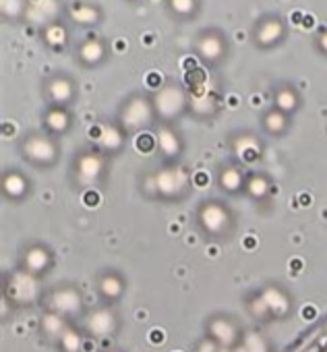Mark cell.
<instances>
[{
  "label": "cell",
  "mask_w": 327,
  "mask_h": 352,
  "mask_svg": "<svg viewBox=\"0 0 327 352\" xmlns=\"http://www.w3.org/2000/svg\"><path fill=\"white\" fill-rule=\"evenodd\" d=\"M230 38L220 25H207L195 32L191 50L205 69L222 67L230 56Z\"/></svg>",
  "instance_id": "cell-1"
},
{
  "label": "cell",
  "mask_w": 327,
  "mask_h": 352,
  "mask_svg": "<svg viewBox=\"0 0 327 352\" xmlns=\"http://www.w3.org/2000/svg\"><path fill=\"white\" fill-rule=\"evenodd\" d=\"M151 104H153L155 116L166 124H170L179 116H183V112L189 108V87L174 79L164 81L155 87L151 96Z\"/></svg>",
  "instance_id": "cell-2"
},
{
  "label": "cell",
  "mask_w": 327,
  "mask_h": 352,
  "mask_svg": "<svg viewBox=\"0 0 327 352\" xmlns=\"http://www.w3.org/2000/svg\"><path fill=\"white\" fill-rule=\"evenodd\" d=\"M251 44L261 50V52H271L280 46L286 44L288 36H290V28L288 21L273 11L261 13L253 25H251Z\"/></svg>",
  "instance_id": "cell-3"
},
{
  "label": "cell",
  "mask_w": 327,
  "mask_h": 352,
  "mask_svg": "<svg viewBox=\"0 0 327 352\" xmlns=\"http://www.w3.org/2000/svg\"><path fill=\"white\" fill-rule=\"evenodd\" d=\"M155 118V110L151 104V96L141 91L128 94L118 106V126L124 133H135L145 129Z\"/></svg>",
  "instance_id": "cell-4"
},
{
  "label": "cell",
  "mask_w": 327,
  "mask_h": 352,
  "mask_svg": "<svg viewBox=\"0 0 327 352\" xmlns=\"http://www.w3.org/2000/svg\"><path fill=\"white\" fill-rule=\"evenodd\" d=\"M42 96L48 106L69 108L79 98V83L69 71H52L42 79Z\"/></svg>",
  "instance_id": "cell-5"
},
{
  "label": "cell",
  "mask_w": 327,
  "mask_h": 352,
  "mask_svg": "<svg viewBox=\"0 0 327 352\" xmlns=\"http://www.w3.org/2000/svg\"><path fill=\"white\" fill-rule=\"evenodd\" d=\"M73 56H75V63L81 69L93 71V69L104 67L110 60V56H112V44L104 36L89 34V36L81 38L73 46Z\"/></svg>",
  "instance_id": "cell-6"
},
{
  "label": "cell",
  "mask_w": 327,
  "mask_h": 352,
  "mask_svg": "<svg viewBox=\"0 0 327 352\" xmlns=\"http://www.w3.org/2000/svg\"><path fill=\"white\" fill-rule=\"evenodd\" d=\"M21 151L23 155L38 164V166H50L58 157V145L54 135L50 133H30L21 141Z\"/></svg>",
  "instance_id": "cell-7"
},
{
  "label": "cell",
  "mask_w": 327,
  "mask_h": 352,
  "mask_svg": "<svg viewBox=\"0 0 327 352\" xmlns=\"http://www.w3.org/2000/svg\"><path fill=\"white\" fill-rule=\"evenodd\" d=\"M65 19L71 23V28H81V30H95L104 23L106 13L104 7L91 0H73L67 5Z\"/></svg>",
  "instance_id": "cell-8"
},
{
  "label": "cell",
  "mask_w": 327,
  "mask_h": 352,
  "mask_svg": "<svg viewBox=\"0 0 327 352\" xmlns=\"http://www.w3.org/2000/svg\"><path fill=\"white\" fill-rule=\"evenodd\" d=\"M67 5H69L67 0H30L25 25H30L38 32L40 28H44L56 19H63Z\"/></svg>",
  "instance_id": "cell-9"
},
{
  "label": "cell",
  "mask_w": 327,
  "mask_h": 352,
  "mask_svg": "<svg viewBox=\"0 0 327 352\" xmlns=\"http://www.w3.org/2000/svg\"><path fill=\"white\" fill-rule=\"evenodd\" d=\"M38 38L42 42L44 48L52 50V52H65L69 46H71V23L63 17V19H56L44 28L38 30Z\"/></svg>",
  "instance_id": "cell-10"
},
{
  "label": "cell",
  "mask_w": 327,
  "mask_h": 352,
  "mask_svg": "<svg viewBox=\"0 0 327 352\" xmlns=\"http://www.w3.org/2000/svg\"><path fill=\"white\" fill-rule=\"evenodd\" d=\"M161 9L174 23H195L203 13V0H161Z\"/></svg>",
  "instance_id": "cell-11"
},
{
  "label": "cell",
  "mask_w": 327,
  "mask_h": 352,
  "mask_svg": "<svg viewBox=\"0 0 327 352\" xmlns=\"http://www.w3.org/2000/svg\"><path fill=\"white\" fill-rule=\"evenodd\" d=\"M199 224L203 226L205 232H210L214 236H220V234H224L228 230L230 212L218 201H205L199 208Z\"/></svg>",
  "instance_id": "cell-12"
},
{
  "label": "cell",
  "mask_w": 327,
  "mask_h": 352,
  "mask_svg": "<svg viewBox=\"0 0 327 352\" xmlns=\"http://www.w3.org/2000/svg\"><path fill=\"white\" fill-rule=\"evenodd\" d=\"M155 185H157V193L164 197H181L189 185L187 174L181 168H168V170H161L155 176Z\"/></svg>",
  "instance_id": "cell-13"
},
{
  "label": "cell",
  "mask_w": 327,
  "mask_h": 352,
  "mask_svg": "<svg viewBox=\"0 0 327 352\" xmlns=\"http://www.w3.org/2000/svg\"><path fill=\"white\" fill-rule=\"evenodd\" d=\"M50 309L58 315H75L81 309V294L73 286L54 288L50 294Z\"/></svg>",
  "instance_id": "cell-14"
},
{
  "label": "cell",
  "mask_w": 327,
  "mask_h": 352,
  "mask_svg": "<svg viewBox=\"0 0 327 352\" xmlns=\"http://www.w3.org/2000/svg\"><path fill=\"white\" fill-rule=\"evenodd\" d=\"M42 122H44V129L46 133L58 137V135H65L71 124H73V116L69 112V108H63V106H48L42 114Z\"/></svg>",
  "instance_id": "cell-15"
},
{
  "label": "cell",
  "mask_w": 327,
  "mask_h": 352,
  "mask_svg": "<svg viewBox=\"0 0 327 352\" xmlns=\"http://www.w3.org/2000/svg\"><path fill=\"white\" fill-rule=\"evenodd\" d=\"M114 327H116V317L108 309H98L85 319V329L91 336H108L114 331Z\"/></svg>",
  "instance_id": "cell-16"
},
{
  "label": "cell",
  "mask_w": 327,
  "mask_h": 352,
  "mask_svg": "<svg viewBox=\"0 0 327 352\" xmlns=\"http://www.w3.org/2000/svg\"><path fill=\"white\" fill-rule=\"evenodd\" d=\"M273 104L278 110L290 114L300 106V94L294 85L290 83H280L273 87Z\"/></svg>",
  "instance_id": "cell-17"
},
{
  "label": "cell",
  "mask_w": 327,
  "mask_h": 352,
  "mask_svg": "<svg viewBox=\"0 0 327 352\" xmlns=\"http://www.w3.org/2000/svg\"><path fill=\"white\" fill-rule=\"evenodd\" d=\"M52 263L50 251L42 245H34L23 253V265L30 274H44Z\"/></svg>",
  "instance_id": "cell-18"
},
{
  "label": "cell",
  "mask_w": 327,
  "mask_h": 352,
  "mask_svg": "<svg viewBox=\"0 0 327 352\" xmlns=\"http://www.w3.org/2000/svg\"><path fill=\"white\" fill-rule=\"evenodd\" d=\"M30 0H0V17L5 23L19 25L25 23Z\"/></svg>",
  "instance_id": "cell-19"
},
{
  "label": "cell",
  "mask_w": 327,
  "mask_h": 352,
  "mask_svg": "<svg viewBox=\"0 0 327 352\" xmlns=\"http://www.w3.org/2000/svg\"><path fill=\"white\" fill-rule=\"evenodd\" d=\"M75 168H77L79 176H83L87 181H93L102 174V157L93 151H83V153H79Z\"/></svg>",
  "instance_id": "cell-20"
},
{
  "label": "cell",
  "mask_w": 327,
  "mask_h": 352,
  "mask_svg": "<svg viewBox=\"0 0 327 352\" xmlns=\"http://www.w3.org/2000/svg\"><path fill=\"white\" fill-rule=\"evenodd\" d=\"M157 145H159V149L166 153V155H179L181 153V149H183V141H181V137H179V133L170 126V124H166L164 122L161 126H159V131H157Z\"/></svg>",
  "instance_id": "cell-21"
},
{
  "label": "cell",
  "mask_w": 327,
  "mask_h": 352,
  "mask_svg": "<svg viewBox=\"0 0 327 352\" xmlns=\"http://www.w3.org/2000/svg\"><path fill=\"white\" fill-rule=\"evenodd\" d=\"M98 288H100V294H102L108 302H114V300L124 292V280H122L116 272H106V274L100 278Z\"/></svg>",
  "instance_id": "cell-22"
},
{
  "label": "cell",
  "mask_w": 327,
  "mask_h": 352,
  "mask_svg": "<svg viewBox=\"0 0 327 352\" xmlns=\"http://www.w3.org/2000/svg\"><path fill=\"white\" fill-rule=\"evenodd\" d=\"M3 189H5V195L11 197V199H21L27 191H30V183L27 179L17 172V170H11L5 174V181H3Z\"/></svg>",
  "instance_id": "cell-23"
},
{
  "label": "cell",
  "mask_w": 327,
  "mask_h": 352,
  "mask_svg": "<svg viewBox=\"0 0 327 352\" xmlns=\"http://www.w3.org/2000/svg\"><path fill=\"white\" fill-rule=\"evenodd\" d=\"M95 133H98V139L102 141V147L108 151L120 149V145L124 141V131L116 124H106L102 129H95Z\"/></svg>",
  "instance_id": "cell-24"
},
{
  "label": "cell",
  "mask_w": 327,
  "mask_h": 352,
  "mask_svg": "<svg viewBox=\"0 0 327 352\" xmlns=\"http://www.w3.org/2000/svg\"><path fill=\"white\" fill-rule=\"evenodd\" d=\"M261 120H263L265 131H269L271 135H280V133H284L286 126H288V114L282 112V110H278V108L267 110V112L263 114Z\"/></svg>",
  "instance_id": "cell-25"
},
{
  "label": "cell",
  "mask_w": 327,
  "mask_h": 352,
  "mask_svg": "<svg viewBox=\"0 0 327 352\" xmlns=\"http://www.w3.org/2000/svg\"><path fill=\"white\" fill-rule=\"evenodd\" d=\"M234 147H236V153L243 157V160H253V157H257L261 151V147H257V141H255V137L253 135H249V133H240L236 139H234Z\"/></svg>",
  "instance_id": "cell-26"
},
{
  "label": "cell",
  "mask_w": 327,
  "mask_h": 352,
  "mask_svg": "<svg viewBox=\"0 0 327 352\" xmlns=\"http://www.w3.org/2000/svg\"><path fill=\"white\" fill-rule=\"evenodd\" d=\"M210 331L216 340H220L222 344H228L234 340V325L226 319V317H216L210 323Z\"/></svg>",
  "instance_id": "cell-27"
},
{
  "label": "cell",
  "mask_w": 327,
  "mask_h": 352,
  "mask_svg": "<svg viewBox=\"0 0 327 352\" xmlns=\"http://www.w3.org/2000/svg\"><path fill=\"white\" fill-rule=\"evenodd\" d=\"M243 185V176L238 172V168H232V166H224L220 170V187L228 193H236Z\"/></svg>",
  "instance_id": "cell-28"
},
{
  "label": "cell",
  "mask_w": 327,
  "mask_h": 352,
  "mask_svg": "<svg viewBox=\"0 0 327 352\" xmlns=\"http://www.w3.org/2000/svg\"><path fill=\"white\" fill-rule=\"evenodd\" d=\"M44 331H46L48 336H52V338H58V340H60V336L67 331L65 321H63V315H58V313L48 315V317L44 319Z\"/></svg>",
  "instance_id": "cell-29"
},
{
  "label": "cell",
  "mask_w": 327,
  "mask_h": 352,
  "mask_svg": "<svg viewBox=\"0 0 327 352\" xmlns=\"http://www.w3.org/2000/svg\"><path fill=\"white\" fill-rule=\"evenodd\" d=\"M60 346L65 352H79L81 350V338L75 329H69L60 336Z\"/></svg>",
  "instance_id": "cell-30"
},
{
  "label": "cell",
  "mask_w": 327,
  "mask_h": 352,
  "mask_svg": "<svg viewBox=\"0 0 327 352\" xmlns=\"http://www.w3.org/2000/svg\"><path fill=\"white\" fill-rule=\"evenodd\" d=\"M313 48L319 56L327 58V25L317 28V32L313 34Z\"/></svg>",
  "instance_id": "cell-31"
},
{
  "label": "cell",
  "mask_w": 327,
  "mask_h": 352,
  "mask_svg": "<svg viewBox=\"0 0 327 352\" xmlns=\"http://www.w3.org/2000/svg\"><path fill=\"white\" fill-rule=\"evenodd\" d=\"M155 143H157V141H155L149 133H141V135L137 137V141H135V145H137V149H139L141 153H149V151L153 149Z\"/></svg>",
  "instance_id": "cell-32"
},
{
  "label": "cell",
  "mask_w": 327,
  "mask_h": 352,
  "mask_svg": "<svg viewBox=\"0 0 327 352\" xmlns=\"http://www.w3.org/2000/svg\"><path fill=\"white\" fill-rule=\"evenodd\" d=\"M98 204H100V195H98V193H93V191H89V193L85 195V206L95 208Z\"/></svg>",
  "instance_id": "cell-33"
},
{
  "label": "cell",
  "mask_w": 327,
  "mask_h": 352,
  "mask_svg": "<svg viewBox=\"0 0 327 352\" xmlns=\"http://www.w3.org/2000/svg\"><path fill=\"white\" fill-rule=\"evenodd\" d=\"M122 3H126V5H141L143 0H122Z\"/></svg>",
  "instance_id": "cell-34"
},
{
  "label": "cell",
  "mask_w": 327,
  "mask_h": 352,
  "mask_svg": "<svg viewBox=\"0 0 327 352\" xmlns=\"http://www.w3.org/2000/svg\"><path fill=\"white\" fill-rule=\"evenodd\" d=\"M106 352H116V350H106Z\"/></svg>",
  "instance_id": "cell-35"
}]
</instances>
